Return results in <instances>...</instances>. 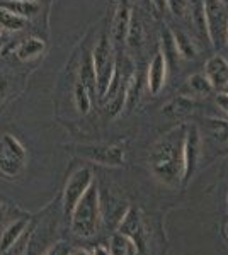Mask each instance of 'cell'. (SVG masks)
Segmentation results:
<instances>
[{"label":"cell","instance_id":"3957f363","mask_svg":"<svg viewBox=\"0 0 228 255\" xmlns=\"http://www.w3.org/2000/svg\"><path fill=\"white\" fill-rule=\"evenodd\" d=\"M92 61L95 70V80H97V96L101 99L106 97V92L109 89L113 77L116 73V58L113 51V43L109 41V34L104 32L101 39L97 41L94 51H92Z\"/></svg>","mask_w":228,"mask_h":255},{"label":"cell","instance_id":"5b68a950","mask_svg":"<svg viewBox=\"0 0 228 255\" xmlns=\"http://www.w3.org/2000/svg\"><path fill=\"white\" fill-rule=\"evenodd\" d=\"M24 162L26 150L20 141L12 134H3V138L0 139V174L12 179L22 170Z\"/></svg>","mask_w":228,"mask_h":255},{"label":"cell","instance_id":"6da1fadb","mask_svg":"<svg viewBox=\"0 0 228 255\" xmlns=\"http://www.w3.org/2000/svg\"><path fill=\"white\" fill-rule=\"evenodd\" d=\"M184 134L186 126L165 134L152 148L150 163L153 174L167 184H179L182 180V155H184Z\"/></svg>","mask_w":228,"mask_h":255},{"label":"cell","instance_id":"f1b7e54d","mask_svg":"<svg viewBox=\"0 0 228 255\" xmlns=\"http://www.w3.org/2000/svg\"><path fill=\"white\" fill-rule=\"evenodd\" d=\"M152 5L155 7L157 12H164L167 9V0H152Z\"/></svg>","mask_w":228,"mask_h":255},{"label":"cell","instance_id":"74e56055","mask_svg":"<svg viewBox=\"0 0 228 255\" xmlns=\"http://www.w3.org/2000/svg\"><path fill=\"white\" fill-rule=\"evenodd\" d=\"M227 46H228V44H227Z\"/></svg>","mask_w":228,"mask_h":255},{"label":"cell","instance_id":"e575fe53","mask_svg":"<svg viewBox=\"0 0 228 255\" xmlns=\"http://www.w3.org/2000/svg\"><path fill=\"white\" fill-rule=\"evenodd\" d=\"M227 235H228V226H227Z\"/></svg>","mask_w":228,"mask_h":255},{"label":"cell","instance_id":"7a4b0ae2","mask_svg":"<svg viewBox=\"0 0 228 255\" xmlns=\"http://www.w3.org/2000/svg\"><path fill=\"white\" fill-rule=\"evenodd\" d=\"M99 192L97 187L90 186L72 211V232L77 237H92L99 226Z\"/></svg>","mask_w":228,"mask_h":255},{"label":"cell","instance_id":"2e32d148","mask_svg":"<svg viewBox=\"0 0 228 255\" xmlns=\"http://www.w3.org/2000/svg\"><path fill=\"white\" fill-rule=\"evenodd\" d=\"M26 225H27L26 220H19V221H15V223H12L9 228L3 232L2 238H0V252H7L12 245L17 244L20 235L24 233Z\"/></svg>","mask_w":228,"mask_h":255},{"label":"cell","instance_id":"ffe728a7","mask_svg":"<svg viewBox=\"0 0 228 255\" xmlns=\"http://www.w3.org/2000/svg\"><path fill=\"white\" fill-rule=\"evenodd\" d=\"M162 55H164L165 61H167V67L169 65H176L179 61V51H177L176 46V41H174V34L172 29H165L162 32Z\"/></svg>","mask_w":228,"mask_h":255},{"label":"cell","instance_id":"44dd1931","mask_svg":"<svg viewBox=\"0 0 228 255\" xmlns=\"http://www.w3.org/2000/svg\"><path fill=\"white\" fill-rule=\"evenodd\" d=\"M174 34V41H176L177 51H179V56L184 60H193L196 58V46L191 41V38L186 32L182 31H172Z\"/></svg>","mask_w":228,"mask_h":255},{"label":"cell","instance_id":"30bf717a","mask_svg":"<svg viewBox=\"0 0 228 255\" xmlns=\"http://www.w3.org/2000/svg\"><path fill=\"white\" fill-rule=\"evenodd\" d=\"M205 75L215 90H225L228 87V61L222 55H213L205 65Z\"/></svg>","mask_w":228,"mask_h":255},{"label":"cell","instance_id":"5bb4252c","mask_svg":"<svg viewBox=\"0 0 228 255\" xmlns=\"http://www.w3.org/2000/svg\"><path fill=\"white\" fill-rule=\"evenodd\" d=\"M43 51H44V43L38 38H27V39L20 41L17 44V48H15V55L22 61L38 58V56L43 55Z\"/></svg>","mask_w":228,"mask_h":255},{"label":"cell","instance_id":"9c48e42d","mask_svg":"<svg viewBox=\"0 0 228 255\" xmlns=\"http://www.w3.org/2000/svg\"><path fill=\"white\" fill-rule=\"evenodd\" d=\"M131 7L130 0H119L118 7L114 12L113 26H111V38H113L114 46H121L126 43V34L130 29V20H131Z\"/></svg>","mask_w":228,"mask_h":255},{"label":"cell","instance_id":"1f68e13d","mask_svg":"<svg viewBox=\"0 0 228 255\" xmlns=\"http://www.w3.org/2000/svg\"><path fill=\"white\" fill-rule=\"evenodd\" d=\"M140 2L145 3V5H147V7H150V5H152V0H140Z\"/></svg>","mask_w":228,"mask_h":255},{"label":"cell","instance_id":"4dcf8cb0","mask_svg":"<svg viewBox=\"0 0 228 255\" xmlns=\"http://www.w3.org/2000/svg\"><path fill=\"white\" fill-rule=\"evenodd\" d=\"M73 255H90V254L87 252V250H82V249H78V250H75V252H73Z\"/></svg>","mask_w":228,"mask_h":255},{"label":"cell","instance_id":"d4e9b609","mask_svg":"<svg viewBox=\"0 0 228 255\" xmlns=\"http://www.w3.org/2000/svg\"><path fill=\"white\" fill-rule=\"evenodd\" d=\"M136 245L130 238L124 235H118L113 238V247H111V255H135Z\"/></svg>","mask_w":228,"mask_h":255},{"label":"cell","instance_id":"8992f818","mask_svg":"<svg viewBox=\"0 0 228 255\" xmlns=\"http://www.w3.org/2000/svg\"><path fill=\"white\" fill-rule=\"evenodd\" d=\"M201 157V133L200 128L196 125L186 126L184 134V155H182V162H184V168H182V182L188 184L189 179L193 177L194 170L198 167Z\"/></svg>","mask_w":228,"mask_h":255},{"label":"cell","instance_id":"4fadbf2b","mask_svg":"<svg viewBox=\"0 0 228 255\" xmlns=\"http://www.w3.org/2000/svg\"><path fill=\"white\" fill-rule=\"evenodd\" d=\"M213 87H211L210 80L206 79L205 73H194L191 75L188 82H186V87L182 96H188V97H205L210 96L213 92Z\"/></svg>","mask_w":228,"mask_h":255},{"label":"cell","instance_id":"d590c367","mask_svg":"<svg viewBox=\"0 0 228 255\" xmlns=\"http://www.w3.org/2000/svg\"><path fill=\"white\" fill-rule=\"evenodd\" d=\"M225 92H228V87H227V89H225Z\"/></svg>","mask_w":228,"mask_h":255},{"label":"cell","instance_id":"52a82bcc","mask_svg":"<svg viewBox=\"0 0 228 255\" xmlns=\"http://www.w3.org/2000/svg\"><path fill=\"white\" fill-rule=\"evenodd\" d=\"M90 186H92V170L90 168L82 167L70 175L67 187H65V213L73 211L75 204Z\"/></svg>","mask_w":228,"mask_h":255},{"label":"cell","instance_id":"277c9868","mask_svg":"<svg viewBox=\"0 0 228 255\" xmlns=\"http://www.w3.org/2000/svg\"><path fill=\"white\" fill-rule=\"evenodd\" d=\"M208 39L217 49L228 44V5L222 0H203Z\"/></svg>","mask_w":228,"mask_h":255},{"label":"cell","instance_id":"8d00e7d4","mask_svg":"<svg viewBox=\"0 0 228 255\" xmlns=\"http://www.w3.org/2000/svg\"><path fill=\"white\" fill-rule=\"evenodd\" d=\"M70 255H73V254H70Z\"/></svg>","mask_w":228,"mask_h":255},{"label":"cell","instance_id":"7c38bea8","mask_svg":"<svg viewBox=\"0 0 228 255\" xmlns=\"http://www.w3.org/2000/svg\"><path fill=\"white\" fill-rule=\"evenodd\" d=\"M0 7L2 9H7L12 14L19 15L22 19H29L34 17V15L39 14L41 5L38 0H0Z\"/></svg>","mask_w":228,"mask_h":255},{"label":"cell","instance_id":"484cf974","mask_svg":"<svg viewBox=\"0 0 228 255\" xmlns=\"http://www.w3.org/2000/svg\"><path fill=\"white\" fill-rule=\"evenodd\" d=\"M191 0H167V9H171L172 14L184 17L186 12L189 10Z\"/></svg>","mask_w":228,"mask_h":255},{"label":"cell","instance_id":"d6986e66","mask_svg":"<svg viewBox=\"0 0 228 255\" xmlns=\"http://www.w3.org/2000/svg\"><path fill=\"white\" fill-rule=\"evenodd\" d=\"M126 44L131 51H138L143 44V24H142V20L133 14H131L130 29H128V34H126Z\"/></svg>","mask_w":228,"mask_h":255},{"label":"cell","instance_id":"ba28073f","mask_svg":"<svg viewBox=\"0 0 228 255\" xmlns=\"http://www.w3.org/2000/svg\"><path fill=\"white\" fill-rule=\"evenodd\" d=\"M78 153L84 155L85 158L92 160L95 163H101V165H111L118 167L123 165L124 162V151L119 146H80Z\"/></svg>","mask_w":228,"mask_h":255},{"label":"cell","instance_id":"836d02e7","mask_svg":"<svg viewBox=\"0 0 228 255\" xmlns=\"http://www.w3.org/2000/svg\"><path fill=\"white\" fill-rule=\"evenodd\" d=\"M222 2H223V3H227V5H228V0H222Z\"/></svg>","mask_w":228,"mask_h":255},{"label":"cell","instance_id":"603a6c76","mask_svg":"<svg viewBox=\"0 0 228 255\" xmlns=\"http://www.w3.org/2000/svg\"><path fill=\"white\" fill-rule=\"evenodd\" d=\"M140 97V73L135 72L131 79L128 80L126 89H124V109H133V106L138 102Z\"/></svg>","mask_w":228,"mask_h":255},{"label":"cell","instance_id":"83f0119b","mask_svg":"<svg viewBox=\"0 0 228 255\" xmlns=\"http://www.w3.org/2000/svg\"><path fill=\"white\" fill-rule=\"evenodd\" d=\"M217 104H218V108L223 111L225 114H228V92H220L218 96H217Z\"/></svg>","mask_w":228,"mask_h":255},{"label":"cell","instance_id":"4316f807","mask_svg":"<svg viewBox=\"0 0 228 255\" xmlns=\"http://www.w3.org/2000/svg\"><path fill=\"white\" fill-rule=\"evenodd\" d=\"M46 255H70V249L67 244H56L53 249H49V252Z\"/></svg>","mask_w":228,"mask_h":255},{"label":"cell","instance_id":"cb8c5ba5","mask_svg":"<svg viewBox=\"0 0 228 255\" xmlns=\"http://www.w3.org/2000/svg\"><path fill=\"white\" fill-rule=\"evenodd\" d=\"M27 24L26 19L19 17V15L12 14L7 9H2L0 7V27L5 31H12V32H17L20 29H24Z\"/></svg>","mask_w":228,"mask_h":255},{"label":"cell","instance_id":"d6a6232c","mask_svg":"<svg viewBox=\"0 0 228 255\" xmlns=\"http://www.w3.org/2000/svg\"><path fill=\"white\" fill-rule=\"evenodd\" d=\"M2 92H3V84H2V80H0V96H2Z\"/></svg>","mask_w":228,"mask_h":255},{"label":"cell","instance_id":"8fae6325","mask_svg":"<svg viewBox=\"0 0 228 255\" xmlns=\"http://www.w3.org/2000/svg\"><path fill=\"white\" fill-rule=\"evenodd\" d=\"M167 79V61H165L162 51H157L148 65V75H147V85L148 90L153 96H159L165 85Z\"/></svg>","mask_w":228,"mask_h":255},{"label":"cell","instance_id":"7402d4cb","mask_svg":"<svg viewBox=\"0 0 228 255\" xmlns=\"http://www.w3.org/2000/svg\"><path fill=\"white\" fill-rule=\"evenodd\" d=\"M73 101H75V108L80 114H87L92 104V96L87 90V87L80 80H77L75 89H73Z\"/></svg>","mask_w":228,"mask_h":255},{"label":"cell","instance_id":"9a60e30c","mask_svg":"<svg viewBox=\"0 0 228 255\" xmlns=\"http://www.w3.org/2000/svg\"><path fill=\"white\" fill-rule=\"evenodd\" d=\"M78 80L85 85L87 90H89L92 97L97 94V80H95L92 53H85L84 60H82V65H80V79H78Z\"/></svg>","mask_w":228,"mask_h":255},{"label":"cell","instance_id":"ac0fdd59","mask_svg":"<svg viewBox=\"0 0 228 255\" xmlns=\"http://www.w3.org/2000/svg\"><path fill=\"white\" fill-rule=\"evenodd\" d=\"M193 108H194V102L191 101V97L179 96L165 106L164 114H167V116H171V118H181V116L189 114L191 111H193Z\"/></svg>","mask_w":228,"mask_h":255},{"label":"cell","instance_id":"e0dca14e","mask_svg":"<svg viewBox=\"0 0 228 255\" xmlns=\"http://www.w3.org/2000/svg\"><path fill=\"white\" fill-rule=\"evenodd\" d=\"M119 230H121V235L130 238V240L135 242V245H136L138 235H140V232H142V226H140L138 213H136L135 209H130V211H128V215L123 218Z\"/></svg>","mask_w":228,"mask_h":255},{"label":"cell","instance_id":"f546056e","mask_svg":"<svg viewBox=\"0 0 228 255\" xmlns=\"http://www.w3.org/2000/svg\"><path fill=\"white\" fill-rule=\"evenodd\" d=\"M94 255H111V254H109V250H107V249H104L102 245H99L97 249H95Z\"/></svg>","mask_w":228,"mask_h":255}]
</instances>
